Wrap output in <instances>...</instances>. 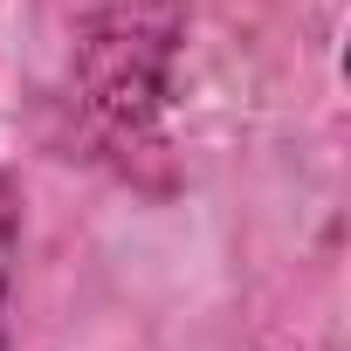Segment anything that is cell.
<instances>
[{
    "label": "cell",
    "mask_w": 351,
    "mask_h": 351,
    "mask_svg": "<svg viewBox=\"0 0 351 351\" xmlns=\"http://www.w3.org/2000/svg\"><path fill=\"white\" fill-rule=\"evenodd\" d=\"M0 296H8V269H0Z\"/></svg>",
    "instance_id": "1"
}]
</instances>
